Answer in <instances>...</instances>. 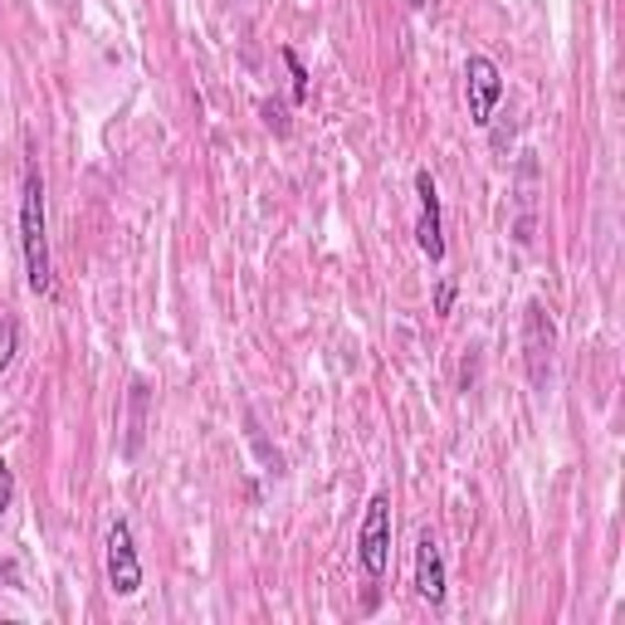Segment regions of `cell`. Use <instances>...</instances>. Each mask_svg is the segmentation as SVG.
Segmentation results:
<instances>
[{"mask_svg": "<svg viewBox=\"0 0 625 625\" xmlns=\"http://www.w3.org/2000/svg\"><path fill=\"white\" fill-rule=\"evenodd\" d=\"M532 176H538V162H532V157H528V162H522V181H532ZM522 206H532V196H528V191H522Z\"/></svg>", "mask_w": 625, "mask_h": 625, "instance_id": "cell-14", "label": "cell"}, {"mask_svg": "<svg viewBox=\"0 0 625 625\" xmlns=\"http://www.w3.org/2000/svg\"><path fill=\"white\" fill-rule=\"evenodd\" d=\"M283 64H289V78H293V104H309V94H313V88H309V69H303V60H299V50H293V44H283Z\"/></svg>", "mask_w": 625, "mask_h": 625, "instance_id": "cell-9", "label": "cell"}, {"mask_svg": "<svg viewBox=\"0 0 625 625\" xmlns=\"http://www.w3.org/2000/svg\"><path fill=\"white\" fill-rule=\"evenodd\" d=\"M15 504V470H10L6 460H0V518H6V508Z\"/></svg>", "mask_w": 625, "mask_h": 625, "instance_id": "cell-12", "label": "cell"}, {"mask_svg": "<svg viewBox=\"0 0 625 625\" xmlns=\"http://www.w3.org/2000/svg\"><path fill=\"white\" fill-rule=\"evenodd\" d=\"M391 538H396V522H391V494H371L367 514H362L357 528V562L367 572V582H381L386 567H391Z\"/></svg>", "mask_w": 625, "mask_h": 625, "instance_id": "cell-2", "label": "cell"}, {"mask_svg": "<svg viewBox=\"0 0 625 625\" xmlns=\"http://www.w3.org/2000/svg\"><path fill=\"white\" fill-rule=\"evenodd\" d=\"M464 88H470V122L474 128H488L498 98H504V69L488 54H470L464 60Z\"/></svg>", "mask_w": 625, "mask_h": 625, "instance_id": "cell-5", "label": "cell"}, {"mask_svg": "<svg viewBox=\"0 0 625 625\" xmlns=\"http://www.w3.org/2000/svg\"><path fill=\"white\" fill-rule=\"evenodd\" d=\"M259 118H265L269 128L279 132V138H283V132H289V108L274 104V98H265V104H259Z\"/></svg>", "mask_w": 625, "mask_h": 625, "instance_id": "cell-11", "label": "cell"}, {"mask_svg": "<svg viewBox=\"0 0 625 625\" xmlns=\"http://www.w3.org/2000/svg\"><path fill=\"white\" fill-rule=\"evenodd\" d=\"M454 293H460V289H454V279H450V274L435 283V313H440V317L454 313Z\"/></svg>", "mask_w": 625, "mask_h": 625, "instance_id": "cell-13", "label": "cell"}, {"mask_svg": "<svg viewBox=\"0 0 625 625\" xmlns=\"http://www.w3.org/2000/svg\"><path fill=\"white\" fill-rule=\"evenodd\" d=\"M416 196H420V220H416V245L430 265L445 259V220H440V186L430 176V166L416 172Z\"/></svg>", "mask_w": 625, "mask_h": 625, "instance_id": "cell-6", "label": "cell"}, {"mask_svg": "<svg viewBox=\"0 0 625 625\" xmlns=\"http://www.w3.org/2000/svg\"><path fill=\"white\" fill-rule=\"evenodd\" d=\"M20 255H25V283L30 293L50 299L54 269H50V220H44V176L35 162H25L20 176Z\"/></svg>", "mask_w": 625, "mask_h": 625, "instance_id": "cell-1", "label": "cell"}, {"mask_svg": "<svg viewBox=\"0 0 625 625\" xmlns=\"http://www.w3.org/2000/svg\"><path fill=\"white\" fill-rule=\"evenodd\" d=\"M147 381L142 377H132V396H128V445H122V454L128 460H138V450H142V435H147Z\"/></svg>", "mask_w": 625, "mask_h": 625, "instance_id": "cell-8", "label": "cell"}, {"mask_svg": "<svg viewBox=\"0 0 625 625\" xmlns=\"http://www.w3.org/2000/svg\"><path fill=\"white\" fill-rule=\"evenodd\" d=\"M108 586L112 596H138L142 591V557H138V542H132L128 518H112L108 528Z\"/></svg>", "mask_w": 625, "mask_h": 625, "instance_id": "cell-4", "label": "cell"}, {"mask_svg": "<svg viewBox=\"0 0 625 625\" xmlns=\"http://www.w3.org/2000/svg\"><path fill=\"white\" fill-rule=\"evenodd\" d=\"M420 6H425V0H411V10H420Z\"/></svg>", "mask_w": 625, "mask_h": 625, "instance_id": "cell-16", "label": "cell"}, {"mask_svg": "<svg viewBox=\"0 0 625 625\" xmlns=\"http://www.w3.org/2000/svg\"><path fill=\"white\" fill-rule=\"evenodd\" d=\"M416 591L430 606H445V552H440L430 528H420L416 538Z\"/></svg>", "mask_w": 625, "mask_h": 625, "instance_id": "cell-7", "label": "cell"}, {"mask_svg": "<svg viewBox=\"0 0 625 625\" xmlns=\"http://www.w3.org/2000/svg\"><path fill=\"white\" fill-rule=\"evenodd\" d=\"M0 576H6L10 586H20V572H15V562H0Z\"/></svg>", "mask_w": 625, "mask_h": 625, "instance_id": "cell-15", "label": "cell"}, {"mask_svg": "<svg viewBox=\"0 0 625 625\" xmlns=\"http://www.w3.org/2000/svg\"><path fill=\"white\" fill-rule=\"evenodd\" d=\"M552 347H557L552 317L542 309V299H528V309H522V362H528V381L538 391L552 377Z\"/></svg>", "mask_w": 625, "mask_h": 625, "instance_id": "cell-3", "label": "cell"}, {"mask_svg": "<svg viewBox=\"0 0 625 625\" xmlns=\"http://www.w3.org/2000/svg\"><path fill=\"white\" fill-rule=\"evenodd\" d=\"M20 352V323L10 313H0V377H6V367L15 362Z\"/></svg>", "mask_w": 625, "mask_h": 625, "instance_id": "cell-10", "label": "cell"}]
</instances>
